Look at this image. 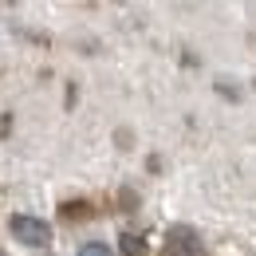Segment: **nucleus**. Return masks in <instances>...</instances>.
Listing matches in <instances>:
<instances>
[{"mask_svg": "<svg viewBox=\"0 0 256 256\" xmlns=\"http://www.w3.org/2000/svg\"><path fill=\"white\" fill-rule=\"evenodd\" d=\"M118 240H122V252H126V256H150V252H146V244H142L138 236H130V232H126V236H118Z\"/></svg>", "mask_w": 256, "mask_h": 256, "instance_id": "7ed1b4c3", "label": "nucleus"}, {"mask_svg": "<svg viewBox=\"0 0 256 256\" xmlns=\"http://www.w3.org/2000/svg\"><path fill=\"white\" fill-rule=\"evenodd\" d=\"M64 217H67V221H75V217H87V205H83V201H67V205H64Z\"/></svg>", "mask_w": 256, "mask_h": 256, "instance_id": "39448f33", "label": "nucleus"}, {"mask_svg": "<svg viewBox=\"0 0 256 256\" xmlns=\"http://www.w3.org/2000/svg\"><path fill=\"white\" fill-rule=\"evenodd\" d=\"M79 256H114V252H110V248H106L102 240H87V244L79 248Z\"/></svg>", "mask_w": 256, "mask_h": 256, "instance_id": "20e7f679", "label": "nucleus"}, {"mask_svg": "<svg viewBox=\"0 0 256 256\" xmlns=\"http://www.w3.org/2000/svg\"><path fill=\"white\" fill-rule=\"evenodd\" d=\"M8 232H12L20 244H28V248H48V244H52V224L44 221V217L16 213V217L8 221Z\"/></svg>", "mask_w": 256, "mask_h": 256, "instance_id": "f257e3e1", "label": "nucleus"}, {"mask_svg": "<svg viewBox=\"0 0 256 256\" xmlns=\"http://www.w3.org/2000/svg\"><path fill=\"white\" fill-rule=\"evenodd\" d=\"M166 256H205L201 232L193 224H174L166 232Z\"/></svg>", "mask_w": 256, "mask_h": 256, "instance_id": "f03ea898", "label": "nucleus"}, {"mask_svg": "<svg viewBox=\"0 0 256 256\" xmlns=\"http://www.w3.org/2000/svg\"><path fill=\"white\" fill-rule=\"evenodd\" d=\"M0 256H4V252H0Z\"/></svg>", "mask_w": 256, "mask_h": 256, "instance_id": "423d86ee", "label": "nucleus"}]
</instances>
